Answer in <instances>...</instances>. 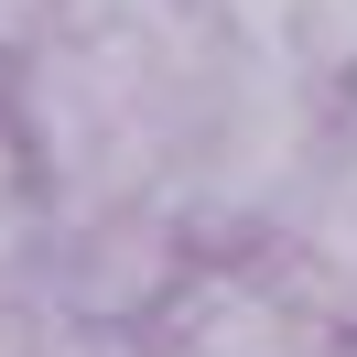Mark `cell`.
Instances as JSON below:
<instances>
[{"label": "cell", "mask_w": 357, "mask_h": 357, "mask_svg": "<svg viewBox=\"0 0 357 357\" xmlns=\"http://www.w3.org/2000/svg\"><path fill=\"white\" fill-rule=\"evenodd\" d=\"M33 238H44V184H33V152L11 130V109H0V271H22Z\"/></svg>", "instance_id": "2"}, {"label": "cell", "mask_w": 357, "mask_h": 357, "mask_svg": "<svg viewBox=\"0 0 357 357\" xmlns=\"http://www.w3.org/2000/svg\"><path fill=\"white\" fill-rule=\"evenodd\" d=\"M238 249L282 292H303L335 335H357V119L314 141V162L282 184V206H271Z\"/></svg>", "instance_id": "1"}, {"label": "cell", "mask_w": 357, "mask_h": 357, "mask_svg": "<svg viewBox=\"0 0 357 357\" xmlns=\"http://www.w3.org/2000/svg\"><path fill=\"white\" fill-rule=\"evenodd\" d=\"M33 357H152V347H141V325H76V314H44Z\"/></svg>", "instance_id": "3"}]
</instances>
